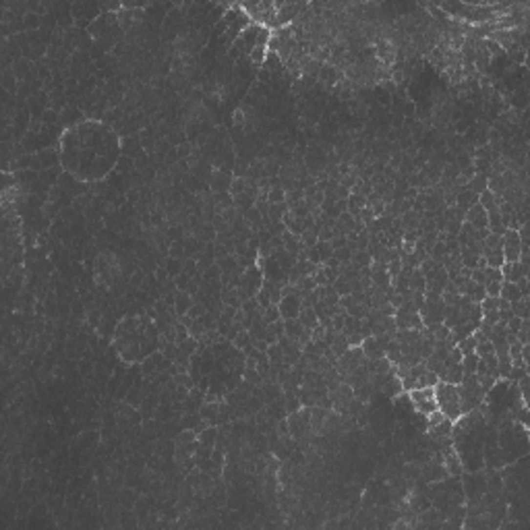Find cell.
Wrapping results in <instances>:
<instances>
[{"mask_svg": "<svg viewBox=\"0 0 530 530\" xmlns=\"http://www.w3.org/2000/svg\"><path fill=\"white\" fill-rule=\"evenodd\" d=\"M205 313H207V307L203 305V302H195V305L189 309L187 315H189L191 319H201V317L205 315Z\"/></svg>", "mask_w": 530, "mask_h": 530, "instance_id": "obj_34", "label": "cell"}, {"mask_svg": "<svg viewBox=\"0 0 530 530\" xmlns=\"http://www.w3.org/2000/svg\"><path fill=\"white\" fill-rule=\"evenodd\" d=\"M499 298L508 300L509 305H511V302H516V300L522 298V294H520V288H518L514 282H503L501 284V290H499Z\"/></svg>", "mask_w": 530, "mask_h": 530, "instance_id": "obj_14", "label": "cell"}, {"mask_svg": "<svg viewBox=\"0 0 530 530\" xmlns=\"http://www.w3.org/2000/svg\"><path fill=\"white\" fill-rule=\"evenodd\" d=\"M334 257L338 259L340 263H348L350 259H352V251L348 247H342V249H336L334 251Z\"/></svg>", "mask_w": 530, "mask_h": 530, "instance_id": "obj_35", "label": "cell"}, {"mask_svg": "<svg viewBox=\"0 0 530 530\" xmlns=\"http://www.w3.org/2000/svg\"><path fill=\"white\" fill-rule=\"evenodd\" d=\"M247 191V178H234L232 185H230V195L232 197H238Z\"/></svg>", "mask_w": 530, "mask_h": 530, "instance_id": "obj_30", "label": "cell"}, {"mask_svg": "<svg viewBox=\"0 0 530 530\" xmlns=\"http://www.w3.org/2000/svg\"><path fill=\"white\" fill-rule=\"evenodd\" d=\"M282 319V313H280V307L277 305H269L265 311H263V321L269 325V323H276V321Z\"/></svg>", "mask_w": 530, "mask_h": 530, "instance_id": "obj_26", "label": "cell"}, {"mask_svg": "<svg viewBox=\"0 0 530 530\" xmlns=\"http://www.w3.org/2000/svg\"><path fill=\"white\" fill-rule=\"evenodd\" d=\"M232 172L226 170H213L212 178H210V189L212 193H230V185H232Z\"/></svg>", "mask_w": 530, "mask_h": 530, "instance_id": "obj_5", "label": "cell"}, {"mask_svg": "<svg viewBox=\"0 0 530 530\" xmlns=\"http://www.w3.org/2000/svg\"><path fill=\"white\" fill-rule=\"evenodd\" d=\"M182 272H185L187 276H191V277H195L197 274H201V272H199V267H197L195 259H185V261H182Z\"/></svg>", "mask_w": 530, "mask_h": 530, "instance_id": "obj_33", "label": "cell"}, {"mask_svg": "<svg viewBox=\"0 0 530 530\" xmlns=\"http://www.w3.org/2000/svg\"><path fill=\"white\" fill-rule=\"evenodd\" d=\"M191 280H193V277H191V276H187L185 272H180V274H178V276L174 277V284H176V288H178V290H187V288H189V282H191Z\"/></svg>", "mask_w": 530, "mask_h": 530, "instance_id": "obj_38", "label": "cell"}, {"mask_svg": "<svg viewBox=\"0 0 530 530\" xmlns=\"http://www.w3.org/2000/svg\"><path fill=\"white\" fill-rule=\"evenodd\" d=\"M464 297H468L472 302H483V298L487 297V292H485V286L483 284H476L472 280H468L464 284V290H462Z\"/></svg>", "mask_w": 530, "mask_h": 530, "instance_id": "obj_13", "label": "cell"}, {"mask_svg": "<svg viewBox=\"0 0 530 530\" xmlns=\"http://www.w3.org/2000/svg\"><path fill=\"white\" fill-rule=\"evenodd\" d=\"M464 222H468L472 228L481 230V228H489V220H487V212L481 203H474L470 210L464 213Z\"/></svg>", "mask_w": 530, "mask_h": 530, "instance_id": "obj_7", "label": "cell"}, {"mask_svg": "<svg viewBox=\"0 0 530 530\" xmlns=\"http://www.w3.org/2000/svg\"><path fill=\"white\" fill-rule=\"evenodd\" d=\"M350 261H354L356 265L362 269V267H369V265L373 263V259H371V255L367 253V251H356V253H352V259H350Z\"/></svg>", "mask_w": 530, "mask_h": 530, "instance_id": "obj_27", "label": "cell"}, {"mask_svg": "<svg viewBox=\"0 0 530 530\" xmlns=\"http://www.w3.org/2000/svg\"><path fill=\"white\" fill-rule=\"evenodd\" d=\"M315 249H317V253H319V259H321V265H323L325 261L329 257L334 255V249H332V245H329L327 240H317V245H315Z\"/></svg>", "mask_w": 530, "mask_h": 530, "instance_id": "obj_24", "label": "cell"}, {"mask_svg": "<svg viewBox=\"0 0 530 530\" xmlns=\"http://www.w3.org/2000/svg\"><path fill=\"white\" fill-rule=\"evenodd\" d=\"M360 350H362V354H364V359H369V360H375V359H381V356H385V350L381 348V344L377 342L375 336L364 338L362 344H360Z\"/></svg>", "mask_w": 530, "mask_h": 530, "instance_id": "obj_8", "label": "cell"}, {"mask_svg": "<svg viewBox=\"0 0 530 530\" xmlns=\"http://www.w3.org/2000/svg\"><path fill=\"white\" fill-rule=\"evenodd\" d=\"M23 21H25V29H38L40 25H42V17L38 13H27L23 17Z\"/></svg>", "mask_w": 530, "mask_h": 530, "instance_id": "obj_32", "label": "cell"}, {"mask_svg": "<svg viewBox=\"0 0 530 530\" xmlns=\"http://www.w3.org/2000/svg\"><path fill=\"white\" fill-rule=\"evenodd\" d=\"M60 120V116H58V110H54V108H46V112H44V118H42V123L44 125H56Z\"/></svg>", "mask_w": 530, "mask_h": 530, "instance_id": "obj_37", "label": "cell"}, {"mask_svg": "<svg viewBox=\"0 0 530 530\" xmlns=\"http://www.w3.org/2000/svg\"><path fill=\"white\" fill-rule=\"evenodd\" d=\"M483 257H485V261H487V267L499 269L503 263H506V259H503V249H501V247H485V245H483Z\"/></svg>", "mask_w": 530, "mask_h": 530, "instance_id": "obj_10", "label": "cell"}, {"mask_svg": "<svg viewBox=\"0 0 530 530\" xmlns=\"http://www.w3.org/2000/svg\"><path fill=\"white\" fill-rule=\"evenodd\" d=\"M511 313L520 319H528V297H522L520 300L511 302Z\"/></svg>", "mask_w": 530, "mask_h": 530, "instance_id": "obj_23", "label": "cell"}, {"mask_svg": "<svg viewBox=\"0 0 530 530\" xmlns=\"http://www.w3.org/2000/svg\"><path fill=\"white\" fill-rule=\"evenodd\" d=\"M408 286H410V290H412V292H421V294H424V290H427V280H424V274L421 272L419 267H416L414 272H412V276H410V282H408Z\"/></svg>", "mask_w": 530, "mask_h": 530, "instance_id": "obj_16", "label": "cell"}, {"mask_svg": "<svg viewBox=\"0 0 530 530\" xmlns=\"http://www.w3.org/2000/svg\"><path fill=\"white\" fill-rule=\"evenodd\" d=\"M503 259L506 261H518L520 255H522V245H520V236L518 230H506L503 232Z\"/></svg>", "mask_w": 530, "mask_h": 530, "instance_id": "obj_3", "label": "cell"}, {"mask_svg": "<svg viewBox=\"0 0 530 530\" xmlns=\"http://www.w3.org/2000/svg\"><path fill=\"white\" fill-rule=\"evenodd\" d=\"M460 364H462L464 375H474V373H476V364H479V356H476V352L464 354L462 360H460Z\"/></svg>", "mask_w": 530, "mask_h": 530, "instance_id": "obj_19", "label": "cell"}, {"mask_svg": "<svg viewBox=\"0 0 530 530\" xmlns=\"http://www.w3.org/2000/svg\"><path fill=\"white\" fill-rule=\"evenodd\" d=\"M195 305L193 297L187 292V290H176V298H174V311H176V317H182L187 315L189 309Z\"/></svg>", "mask_w": 530, "mask_h": 530, "instance_id": "obj_12", "label": "cell"}, {"mask_svg": "<svg viewBox=\"0 0 530 530\" xmlns=\"http://www.w3.org/2000/svg\"><path fill=\"white\" fill-rule=\"evenodd\" d=\"M280 307V313H282V319H298V313H300V298L297 294H286L282 297V300L277 302Z\"/></svg>", "mask_w": 530, "mask_h": 530, "instance_id": "obj_6", "label": "cell"}, {"mask_svg": "<svg viewBox=\"0 0 530 530\" xmlns=\"http://www.w3.org/2000/svg\"><path fill=\"white\" fill-rule=\"evenodd\" d=\"M487 182H489V176H485V174H479V172H476V174L468 180V189L472 191V193H476V195H481L483 191H487Z\"/></svg>", "mask_w": 530, "mask_h": 530, "instance_id": "obj_20", "label": "cell"}, {"mask_svg": "<svg viewBox=\"0 0 530 530\" xmlns=\"http://www.w3.org/2000/svg\"><path fill=\"white\" fill-rule=\"evenodd\" d=\"M364 360H367V359H364L360 346H350V348L346 350V352L340 356V359H338V362H336V371L346 379V375H348V373H352L356 367H360Z\"/></svg>", "mask_w": 530, "mask_h": 530, "instance_id": "obj_2", "label": "cell"}, {"mask_svg": "<svg viewBox=\"0 0 530 530\" xmlns=\"http://www.w3.org/2000/svg\"><path fill=\"white\" fill-rule=\"evenodd\" d=\"M344 321H346V313H336V315L332 317V327L336 329V332H342Z\"/></svg>", "mask_w": 530, "mask_h": 530, "instance_id": "obj_40", "label": "cell"}, {"mask_svg": "<svg viewBox=\"0 0 530 530\" xmlns=\"http://www.w3.org/2000/svg\"><path fill=\"white\" fill-rule=\"evenodd\" d=\"M162 267H166L168 276L176 277V276L182 272V261H180V259H174V257H168V259H166V265H162Z\"/></svg>", "mask_w": 530, "mask_h": 530, "instance_id": "obj_28", "label": "cell"}, {"mask_svg": "<svg viewBox=\"0 0 530 530\" xmlns=\"http://www.w3.org/2000/svg\"><path fill=\"white\" fill-rule=\"evenodd\" d=\"M499 269H501V277H503V282H514V284H516V282L520 280V277H524V276H526V274L522 272V265H520L518 261H506V263H503ZM526 277H528V276H526Z\"/></svg>", "mask_w": 530, "mask_h": 530, "instance_id": "obj_9", "label": "cell"}, {"mask_svg": "<svg viewBox=\"0 0 530 530\" xmlns=\"http://www.w3.org/2000/svg\"><path fill=\"white\" fill-rule=\"evenodd\" d=\"M267 201H269V205H276V203H284V201H286V191L280 187V182H277V185H274L272 189H269V193H267Z\"/></svg>", "mask_w": 530, "mask_h": 530, "instance_id": "obj_21", "label": "cell"}, {"mask_svg": "<svg viewBox=\"0 0 530 530\" xmlns=\"http://www.w3.org/2000/svg\"><path fill=\"white\" fill-rule=\"evenodd\" d=\"M197 437H199V443H203V445H207V447H215V439H218V427L210 424V427L203 429Z\"/></svg>", "mask_w": 530, "mask_h": 530, "instance_id": "obj_17", "label": "cell"}, {"mask_svg": "<svg viewBox=\"0 0 530 530\" xmlns=\"http://www.w3.org/2000/svg\"><path fill=\"white\" fill-rule=\"evenodd\" d=\"M474 203H479V195L472 193V191L468 189V182H466V187H464L462 191H460L458 197H456V207H458V210H462V212L466 213V212L470 210V207H472Z\"/></svg>", "mask_w": 530, "mask_h": 530, "instance_id": "obj_11", "label": "cell"}, {"mask_svg": "<svg viewBox=\"0 0 530 530\" xmlns=\"http://www.w3.org/2000/svg\"><path fill=\"white\" fill-rule=\"evenodd\" d=\"M329 348H332V352H334V356L336 359H340V356L346 352L350 348V344H348V338H346L342 332H338L336 334V338H334V342L329 344Z\"/></svg>", "mask_w": 530, "mask_h": 530, "instance_id": "obj_15", "label": "cell"}, {"mask_svg": "<svg viewBox=\"0 0 530 530\" xmlns=\"http://www.w3.org/2000/svg\"><path fill=\"white\" fill-rule=\"evenodd\" d=\"M435 402H437V410L445 416L447 421L456 423L460 416H462L456 385L445 383V381H439V383L435 385Z\"/></svg>", "mask_w": 530, "mask_h": 530, "instance_id": "obj_1", "label": "cell"}, {"mask_svg": "<svg viewBox=\"0 0 530 530\" xmlns=\"http://www.w3.org/2000/svg\"><path fill=\"white\" fill-rule=\"evenodd\" d=\"M205 332H207V327H205V323L201 319H193V323L189 325V336L191 338H195V340H199V338H203L205 336Z\"/></svg>", "mask_w": 530, "mask_h": 530, "instance_id": "obj_25", "label": "cell"}, {"mask_svg": "<svg viewBox=\"0 0 530 530\" xmlns=\"http://www.w3.org/2000/svg\"><path fill=\"white\" fill-rule=\"evenodd\" d=\"M220 276H222V269H220V265L218 263H213V265H210L203 272V277L205 280H220Z\"/></svg>", "mask_w": 530, "mask_h": 530, "instance_id": "obj_36", "label": "cell"}, {"mask_svg": "<svg viewBox=\"0 0 530 530\" xmlns=\"http://www.w3.org/2000/svg\"><path fill=\"white\" fill-rule=\"evenodd\" d=\"M265 56H267V48H265V46H255L253 50H251L249 60H251V63H253L257 68H261V64L265 63Z\"/></svg>", "mask_w": 530, "mask_h": 530, "instance_id": "obj_22", "label": "cell"}, {"mask_svg": "<svg viewBox=\"0 0 530 530\" xmlns=\"http://www.w3.org/2000/svg\"><path fill=\"white\" fill-rule=\"evenodd\" d=\"M516 286L520 288V294H522V297H528V292H530V290H528V277H526V276H524V277H520V280L516 282Z\"/></svg>", "mask_w": 530, "mask_h": 530, "instance_id": "obj_41", "label": "cell"}, {"mask_svg": "<svg viewBox=\"0 0 530 530\" xmlns=\"http://www.w3.org/2000/svg\"><path fill=\"white\" fill-rule=\"evenodd\" d=\"M394 321H396L398 329H423L424 327L419 313H408L404 309H396Z\"/></svg>", "mask_w": 530, "mask_h": 530, "instance_id": "obj_4", "label": "cell"}, {"mask_svg": "<svg viewBox=\"0 0 530 530\" xmlns=\"http://www.w3.org/2000/svg\"><path fill=\"white\" fill-rule=\"evenodd\" d=\"M456 346H458V350L462 352V356H464V354L474 352V348H476V340H474L472 336H468V338H464V340H460Z\"/></svg>", "mask_w": 530, "mask_h": 530, "instance_id": "obj_29", "label": "cell"}, {"mask_svg": "<svg viewBox=\"0 0 530 530\" xmlns=\"http://www.w3.org/2000/svg\"><path fill=\"white\" fill-rule=\"evenodd\" d=\"M400 272H402V259H394V261L387 263V274H389V277H396Z\"/></svg>", "mask_w": 530, "mask_h": 530, "instance_id": "obj_39", "label": "cell"}, {"mask_svg": "<svg viewBox=\"0 0 530 530\" xmlns=\"http://www.w3.org/2000/svg\"><path fill=\"white\" fill-rule=\"evenodd\" d=\"M298 321L302 325H305L307 329H313L315 325H319V319H317V315H315V311H313V307H309V309H300V313H298Z\"/></svg>", "mask_w": 530, "mask_h": 530, "instance_id": "obj_18", "label": "cell"}, {"mask_svg": "<svg viewBox=\"0 0 530 530\" xmlns=\"http://www.w3.org/2000/svg\"><path fill=\"white\" fill-rule=\"evenodd\" d=\"M528 329H530V321H528V319H522V323H520L518 332H516V340H518V342L528 344Z\"/></svg>", "mask_w": 530, "mask_h": 530, "instance_id": "obj_31", "label": "cell"}]
</instances>
